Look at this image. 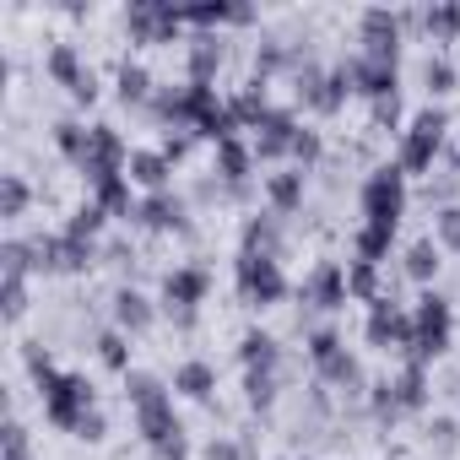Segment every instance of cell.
Here are the masks:
<instances>
[{"label": "cell", "instance_id": "cell-1", "mask_svg": "<svg viewBox=\"0 0 460 460\" xmlns=\"http://www.w3.org/2000/svg\"><path fill=\"white\" fill-rule=\"evenodd\" d=\"M363 206H368V227H390L395 234V217H401V168H379L363 190Z\"/></svg>", "mask_w": 460, "mask_h": 460}, {"label": "cell", "instance_id": "cell-2", "mask_svg": "<svg viewBox=\"0 0 460 460\" xmlns=\"http://www.w3.org/2000/svg\"><path fill=\"white\" fill-rule=\"evenodd\" d=\"M438 141H444V114L438 109H428V114H417V125H411V136H406V146H401V168H428L433 163V152H438Z\"/></svg>", "mask_w": 460, "mask_h": 460}, {"label": "cell", "instance_id": "cell-3", "mask_svg": "<svg viewBox=\"0 0 460 460\" xmlns=\"http://www.w3.org/2000/svg\"><path fill=\"white\" fill-rule=\"evenodd\" d=\"M444 341H449V304H444V298H422V309H417V336H411L417 358L444 352Z\"/></svg>", "mask_w": 460, "mask_h": 460}, {"label": "cell", "instance_id": "cell-4", "mask_svg": "<svg viewBox=\"0 0 460 460\" xmlns=\"http://www.w3.org/2000/svg\"><path fill=\"white\" fill-rule=\"evenodd\" d=\"M239 277H244V293L250 298H261V304H271V298H282V271H277V261L271 255H244V266H239Z\"/></svg>", "mask_w": 460, "mask_h": 460}, {"label": "cell", "instance_id": "cell-5", "mask_svg": "<svg viewBox=\"0 0 460 460\" xmlns=\"http://www.w3.org/2000/svg\"><path fill=\"white\" fill-rule=\"evenodd\" d=\"M363 39H368V60L395 66V17L390 12H368L363 17Z\"/></svg>", "mask_w": 460, "mask_h": 460}, {"label": "cell", "instance_id": "cell-6", "mask_svg": "<svg viewBox=\"0 0 460 460\" xmlns=\"http://www.w3.org/2000/svg\"><path fill=\"white\" fill-rule=\"evenodd\" d=\"M141 428H146V438H152V444L179 438V422H173V411H168V395H157V401H146V406H141Z\"/></svg>", "mask_w": 460, "mask_h": 460}, {"label": "cell", "instance_id": "cell-7", "mask_svg": "<svg viewBox=\"0 0 460 460\" xmlns=\"http://www.w3.org/2000/svg\"><path fill=\"white\" fill-rule=\"evenodd\" d=\"M304 298H314V304H325V309H331V304H341V298H347V277H341L336 266H320V271L309 277Z\"/></svg>", "mask_w": 460, "mask_h": 460}, {"label": "cell", "instance_id": "cell-8", "mask_svg": "<svg viewBox=\"0 0 460 460\" xmlns=\"http://www.w3.org/2000/svg\"><path fill=\"white\" fill-rule=\"evenodd\" d=\"M368 336H374V341H390V336H395V341H411V336H417V325H411L406 314H395V309H385V304H379V309H374V320H368Z\"/></svg>", "mask_w": 460, "mask_h": 460}, {"label": "cell", "instance_id": "cell-9", "mask_svg": "<svg viewBox=\"0 0 460 460\" xmlns=\"http://www.w3.org/2000/svg\"><path fill=\"white\" fill-rule=\"evenodd\" d=\"M200 293H206V277H200V271H179V277H168V304H184V309H190Z\"/></svg>", "mask_w": 460, "mask_h": 460}, {"label": "cell", "instance_id": "cell-10", "mask_svg": "<svg viewBox=\"0 0 460 460\" xmlns=\"http://www.w3.org/2000/svg\"><path fill=\"white\" fill-rule=\"evenodd\" d=\"M293 141H298V136H293V119H288V114H271V119H266V136H261V152L271 157V152H282V146H293Z\"/></svg>", "mask_w": 460, "mask_h": 460}, {"label": "cell", "instance_id": "cell-11", "mask_svg": "<svg viewBox=\"0 0 460 460\" xmlns=\"http://www.w3.org/2000/svg\"><path fill=\"white\" fill-rule=\"evenodd\" d=\"M222 60V49H217V39H195V87H206V76H211V66Z\"/></svg>", "mask_w": 460, "mask_h": 460}, {"label": "cell", "instance_id": "cell-12", "mask_svg": "<svg viewBox=\"0 0 460 460\" xmlns=\"http://www.w3.org/2000/svg\"><path fill=\"white\" fill-rule=\"evenodd\" d=\"M119 320H125L130 331H141V325L152 320V309H146V298H141V293H119Z\"/></svg>", "mask_w": 460, "mask_h": 460}, {"label": "cell", "instance_id": "cell-13", "mask_svg": "<svg viewBox=\"0 0 460 460\" xmlns=\"http://www.w3.org/2000/svg\"><path fill=\"white\" fill-rule=\"evenodd\" d=\"M179 390H184V395H206V390H211V368H206V363H184V368H179Z\"/></svg>", "mask_w": 460, "mask_h": 460}, {"label": "cell", "instance_id": "cell-14", "mask_svg": "<svg viewBox=\"0 0 460 460\" xmlns=\"http://www.w3.org/2000/svg\"><path fill=\"white\" fill-rule=\"evenodd\" d=\"M130 173H136L141 184H163L168 163H163V157H152V152H141V157H130Z\"/></svg>", "mask_w": 460, "mask_h": 460}, {"label": "cell", "instance_id": "cell-15", "mask_svg": "<svg viewBox=\"0 0 460 460\" xmlns=\"http://www.w3.org/2000/svg\"><path fill=\"white\" fill-rule=\"evenodd\" d=\"M244 168H250L244 146H239L234 136H227V141H222V173H227V179H244Z\"/></svg>", "mask_w": 460, "mask_h": 460}, {"label": "cell", "instance_id": "cell-16", "mask_svg": "<svg viewBox=\"0 0 460 460\" xmlns=\"http://www.w3.org/2000/svg\"><path fill=\"white\" fill-rule=\"evenodd\" d=\"M406 271H411V277H433V271H438V255H433V244H411V255H406Z\"/></svg>", "mask_w": 460, "mask_h": 460}, {"label": "cell", "instance_id": "cell-17", "mask_svg": "<svg viewBox=\"0 0 460 460\" xmlns=\"http://www.w3.org/2000/svg\"><path fill=\"white\" fill-rule=\"evenodd\" d=\"M244 358L261 363V368H271V363H277V341H271V336H250V341H244Z\"/></svg>", "mask_w": 460, "mask_h": 460}, {"label": "cell", "instance_id": "cell-18", "mask_svg": "<svg viewBox=\"0 0 460 460\" xmlns=\"http://www.w3.org/2000/svg\"><path fill=\"white\" fill-rule=\"evenodd\" d=\"M385 244H390V227H368V234L358 239V250H363V261H368V266L385 255Z\"/></svg>", "mask_w": 460, "mask_h": 460}, {"label": "cell", "instance_id": "cell-19", "mask_svg": "<svg viewBox=\"0 0 460 460\" xmlns=\"http://www.w3.org/2000/svg\"><path fill=\"white\" fill-rule=\"evenodd\" d=\"M119 93H125V98H146V71H141V66H125V71H119Z\"/></svg>", "mask_w": 460, "mask_h": 460}, {"label": "cell", "instance_id": "cell-20", "mask_svg": "<svg viewBox=\"0 0 460 460\" xmlns=\"http://www.w3.org/2000/svg\"><path fill=\"white\" fill-rule=\"evenodd\" d=\"M146 222H157V227H168V222H179V200H168V195H157V200L146 206Z\"/></svg>", "mask_w": 460, "mask_h": 460}, {"label": "cell", "instance_id": "cell-21", "mask_svg": "<svg viewBox=\"0 0 460 460\" xmlns=\"http://www.w3.org/2000/svg\"><path fill=\"white\" fill-rule=\"evenodd\" d=\"M271 195H277V206H298V173H282L271 184Z\"/></svg>", "mask_w": 460, "mask_h": 460}, {"label": "cell", "instance_id": "cell-22", "mask_svg": "<svg viewBox=\"0 0 460 460\" xmlns=\"http://www.w3.org/2000/svg\"><path fill=\"white\" fill-rule=\"evenodd\" d=\"M250 401H255V406H266V401H271V368L250 374Z\"/></svg>", "mask_w": 460, "mask_h": 460}, {"label": "cell", "instance_id": "cell-23", "mask_svg": "<svg viewBox=\"0 0 460 460\" xmlns=\"http://www.w3.org/2000/svg\"><path fill=\"white\" fill-rule=\"evenodd\" d=\"M455 22H460V12H455V6H444V12H428V28H433V33H455Z\"/></svg>", "mask_w": 460, "mask_h": 460}, {"label": "cell", "instance_id": "cell-24", "mask_svg": "<svg viewBox=\"0 0 460 460\" xmlns=\"http://www.w3.org/2000/svg\"><path fill=\"white\" fill-rule=\"evenodd\" d=\"M438 234H444V244H455V250H460V211H444Z\"/></svg>", "mask_w": 460, "mask_h": 460}, {"label": "cell", "instance_id": "cell-25", "mask_svg": "<svg viewBox=\"0 0 460 460\" xmlns=\"http://www.w3.org/2000/svg\"><path fill=\"white\" fill-rule=\"evenodd\" d=\"M428 82H433V87H438V93H444V87H449V82H455V71H449V66H444V60H438V66H428Z\"/></svg>", "mask_w": 460, "mask_h": 460}, {"label": "cell", "instance_id": "cell-26", "mask_svg": "<svg viewBox=\"0 0 460 460\" xmlns=\"http://www.w3.org/2000/svg\"><path fill=\"white\" fill-rule=\"evenodd\" d=\"M22 195H28V190L12 179V184H6V217H12V211H22Z\"/></svg>", "mask_w": 460, "mask_h": 460}, {"label": "cell", "instance_id": "cell-27", "mask_svg": "<svg viewBox=\"0 0 460 460\" xmlns=\"http://www.w3.org/2000/svg\"><path fill=\"white\" fill-rule=\"evenodd\" d=\"M157 460H184V438H168V444H157Z\"/></svg>", "mask_w": 460, "mask_h": 460}, {"label": "cell", "instance_id": "cell-28", "mask_svg": "<svg viewBox=\"0 0 460 460\" xmlns=\"http://www.w3.org/2000/svg\"><path fill=\"white\" fill-rule=\"evenodd\" d=\"M211 460H244L239 444H211Z\"/></svg>", "mask_w": 460, "mask_h": 460}, {"label": "cell", "instance_id": "cell-29", "mask_svg": "<svg viewBox=\"0 0 460 460\" xmlns=\"http://www.w3.org/2000/svg\"><path fill=\"white\" fill-rule=\"evenodd\" d=\"M103 358H109V363H125V347H119V336H103Z\"/></svg>", "mask_w": 460, "mask_h": 460}]
</instances>
